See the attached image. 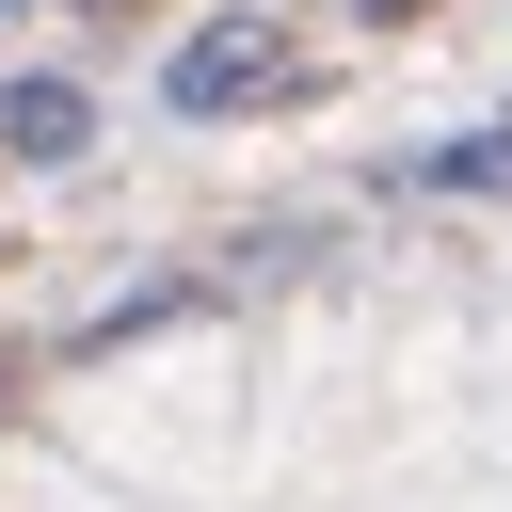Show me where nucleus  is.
I'll return each mask as SVG.
<instances>
[{
    "label": "nucleus",
    "mask_w": 512,
    "mask_h": 512,
    "mask_svg": "<svg viewBox=\"0 0 512 512\" xmlns=\"http://www.w3.org/2000/svg\"><path fill=\"white\" fill-rule=\"evenodd\" d=\"M160 96H176V112H256V96H288V32H272V16H224V32H192Z\"/></svg>",
    "instance_id": "1"
},
{
    "label": "nucleus",
    "mask_w": 512,
    "mask_h": 512,
    "mask_svg": "<svg viewBox=\"0 0 512 512\" xmlns=\"http://www.w3.org/2000/svg\"><path fill=\"white\" fill-rule=\"evenodd\" d=\"M0 144H16V160H64V144H80V80H16V96H0Z\"/></svg>",
    "instance_id": "2"
}]
</instances>
